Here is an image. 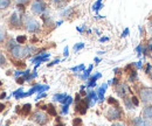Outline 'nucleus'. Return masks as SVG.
I'll return each instance as SVG.
<instances>
[{
  "label": "nucleus",
  "mask_w": 152,
  "mask_h": 126,
  "mask_svg": "<svg viewBox=\"0 0 152 126\" xmlns=\"http://www.w3.org/2000/svg\"><path fill=\"white\" fill-rule=\"evenodd\" d=\"M134 88H136V92H137V97L144 105L152 104V88L145 87L142 83H137L134 85Z\"/></svg>",
  "instance_id": "f257e3e1"
},
{
  "label": "nucleus",
  "mask_w": 152,
  "mask_h": 126,
  "mask_svg": "<svg viewBox=\"0 0 152 126\" xmlns=\"http://www.w3.org/2000/svg\"><path fill=\"white\" fill-rule=\"evenodd\" d=\"M37 52V48L33 46H21V44H17L14 48L11 49V54L15 58H26L27 56L31 54H34Z\"/></svg>",
  "instance_id": "f03ea898"
},
{
  "label": "nucleus",
  "mask_w": 152,
  "mask_h": 126,
  "mask_svg": "<svg viewBox=\"0 0 152 126\" xmlns=\"http://www.w3.org/2000/svg\"><path fill=\"white\" fill-rule=\"evenodd\" d=\"M105 117L110 122L122 120V119H124V112L119 105H114V106H110L109 110L105 112Z\"/></svg>",
  "instance_id": "7ed1b4c3"
},
{
  "label": "nucleus",
  "mask_w": 152,
  "mask_h": 126,
  "mask_svg": "<svg viewBox=\"0 0 152 126\" xmlns=\"http://www.w3.org/2000/svg\"><path fill=\"white\" fill-rule=\"evenodd\" d=\"M31 119H33L38 125L45 126L47 125L48 122H49V114L46 113V112H43V111H37V112L33 113V116H32Z\"/></svg>",
  "instance_id": "20e7f679"
},
{
  "label": "nucleus",
  "mask_w": 152,
  "mask_h": 126,
  "mask_svg": "<svg viewBox=\"0 0 152 126\" xmlns=\"http://www.w3.org/2000/svg\"><path fill=\"white\" fill-rule=\"evenodd\" d=\"M31 9H32L33 14H35V15H42L47 11V5H46V2L43 0H34L32 2Z\"/></svg>",
  "instance_id": "39448f33"
},
{
  "label": "nucleus",
  "mask_w": 152,
  "mask_h": 126,
  "mask_svg": "<svg viewBox=\"0 0 152 126\" xmlns=\"http://www.w3.org/2000/svg\"><path fill=\"white\" fill-rule=\"evenodd\" d=\"M90 106V101L86 96L84 98H81L78 102H75V111L80 114H86L88 109Z\"/></svg>",
  "instance_id": "423d86ee"
},
{
  "label": "nucleus",
  "mask_w": 152,
  "mask_h": 126,
  "mask_svg": "<svg viewBox=\"0 0 152 126\" xmlns=\"http://www.w3.org/2000/svg\"><path fill=\"white\" fill-rule=\"evenodd\" d=\"M124 71L126 72L128 75V81L130 83H134L136 81H138V69L136 68V64L131 63V64H128L125 68H124Z\"/></svg>",
  "instance_id": "0eeeda50"
},
{
  "label": "nucleus",
  "mask_w": 152,
  "mask_h": 126,
  "mask_svg": "<svg viewBox=\"0 0 152 126\" xmlns=\"http://www.w3.org/2000/svg\"><path fill=\"white\" fill-rule=\"evenodd\" d=\"M26 28L29 33H39L41 31V25L35 19L27 18L26 19Z\"/></svg>",
  "instance_id": "6e6552de"
},
{
  "label": "nucleus",
  "mask_w": 152,
  "mask_h": 126,
  "mask_svg": "<svg viewBox=\"0 0 152 126\" xmlns=\"http://www.w3.org/2000/svg\"><path fill=\"white\" fill-rule=\"evenodd\" d=\"M115 91H116V93H117L121 98H124V97L129 96V92H131V89H130L125 83H118V84L115 87Z\"/></svg>",
  "instance_id": "1a4fd4ad"
},
{
  "label": "nucleus",
  "mask_w": 152,
  "mask_h": 126,
  "mask_svg": "<svg viewBox=\"0 0 152 126\" xmlns=\"http://www.w3.org/2000/svg\"><path fill=\"white\" fill-rule=\"evenodd\" d=\"M10 22H11L12 27H14V28H21V25H22V19H21V15H20L18 12L12 13L11 19H10Z\"/></svg>",
  "instance_id": "9d476101"
},
{
  "label": "nucleus",
  "mask_w": 152,
  "mask_h": 126,
  "mask_svg": "<svg viewBox=\"0 0 152 126\" xmlns=\"http://www.w3.org/2000/svg\"><path fill=\"white\" fill-rule=\"evenodd\" d=\"M131 126H151V123L143 117H134L131 120Z\"/></svg>",
  "instance_id": "9b49d317"
},
{
  "label": "nucleus",
  "mask_w": 152,
  "mask_h": 126,
  "mask_svg": "<svg viewBox=\"0 0 152 126\" xmlns=\"http://www.w3.org/2000/svg\"><path fill=\"white\" fill-rule=\"evenodd\" d=\"M142 117L146 120H152V104H145L142 110Z\"/></svg>",
  "instance_id": "f8f14e48"
},
{
  "label": "nucleus",
  "mask_w": 152,
  "mask_h": 126,
  "mask_svg": "<svg viewBox=\"0 0 152 126\" xmlns=\"http://www.w3.org/2000/svg\"><path fill=\"white\" fill-rule=\"evenodd\" d=\"M49 56H50V54L49 53H40V54H38L35 57H33L32 58V63H43V62H47L48 61V58H49Z\"/></svg>",
  "instance_id": "ddd939ff"
},
{
  "label": "nucleus",
  "mask_w": 152,
  "mask_h": 126,
  "mask_svg": "<svg viewBox=\"0 0 152 126\" xmlns=\"http://www.w3.org/2000/svg\"><path fill=\"white\" fill-rule=\"evenodd\" d=\"M101 77H102V74L101 72H97L95 75H93L91 77H89V82L87 84V88H94V87H96V81L98 78H101Z\"/></svg>",
  "instance_id": "4468645a"
},
{
  "label": "nucleus",
  "mask_w": 152,
  "mask_h": 126,
  "mask_svg": "<svg viewBox=\"0 0 152 126\" xmlns=\"http://www.w3.org/2000/svg\"><path fill=\"white\" fill-rule=\"evenodd\" d=\"M107 88H108V84H102L99 88H98V90H97V97H98V101L102 103L103 101H104V93H105V91H107Z\"/></svg>",
  "instance_id": "2eb2a0df"
},
{
  "label": "nucleus",
  "mask_w": 152,
  "mask_h": 126,
  "mask_svg": "<svg viewBox=\"0 0 152 126\" xmlns=\"http://www.w3.org/2000/svg\"><path fill=\"white\" fill-rule=\"evenodd\" d=\"M69 2H70V0H53V4L55 5V7H57V8H63Z\"/></svg>",
  "instance_id": "dca6fc26"
},
{
  "label": "nucleus",
  "mask_w": 152,
  "mask_h": 126,
  "mask_svg": "<svg viewBox=\"0 0 152 126\" xmlns=\"http://www.w3.org/2000/svg\"><path fill=\"white\" fill-rule=\"evenodd\" d=\"M123 102H124V105L128 110H134V105L132 104V101H131V97L126 96L123 98Z\"/></svg>",
  "instance_id": "f3484780"
},
{
  "label": "nucleus",
  "mask_w": 152,
  "mask_h": 126,
  "mask_svg": "<svg viewBox=\"0 0 152 126\" xmlns=\"http://www.w3.org/2000/svg\"><path fill=\"white\" fill-rule=\"evenodd\" d=\"M143 47H144L145 50H146V55L152 54V37L146 40V43H145V46H143Z\"/></svg>",
  "instance_id": "a211bd4d"
},
{
  "label": "nucleus",
  "mask_w": 152,
  "mask_h": 126,
  "mask_svg": "<svg viewBox=\"0 0 152 126\" xmlns=\"http://www.w3.org/2000/svg\"><path fill=\"white\" fill-rule=\"evenodd\" d=\"M46 111L48 112L49 116H53V117H56L57 116L56 109H55V106L53 104H47V110Z\"/></svg>",
  "instance_id": "6ab92c4d"
},
{
  "label": "nucleus",
  "mask_w": 152,
  "mask_h": 126,
  "mask_svg": "<svg viewBox=\"0 0 152 126\" xmlns=\"http://www.w3.org/2000/svg\"><path fill=\"white\" fill-rule=\"evenodd\" d=\"M31 110H32V105L31 104H25L22 105V110H21V116H28L31 113Z\"/></svg>",
  "instance_id": "aec40b11"
},
{
  "label": "nucleus",
  "mask_w": 152,
  "mask_h": 126,
  "mask_svg": "<svg viewBox=\"0 0 152 126\" xmlns=\"http://www.w3.org/2000/svg\"><path fill=\"white\" fill-rule=\"evenodd\" d=\"M93 68H94V66H93V64H90V66L88 67V69H86V70H84L83 75L81 76V78H82V79H87V78L90 76L91 71H93Z\"/></svg>",
  "instance_id": "412c9836"
},
{
  "label": "nucleus",
  "mask_w": 152,
  "mask_h": 126,
  "mask_svg": "<svg viewBox=\"0 0 152 126\" xmlns=\"http://www.w3.org/2000/svg\"><path fill=\"white\" fill-rule=\"evenodd\" d=\"M67 96H68L67 93H56V95H54V96H53V99H54L55 102H60V103H62V101H63Z\"/></svg>",
  "instance_id": "4be33fe9"
},
{
  "label": "nucleus",
  "mask_w": 152,
  "mask_h": 126,
  "mask_svg": "<svg viewBox=\"0 0 152 126\" xmlns=\"http://www.w3.org/2000/svg\"><path fill=\"white\" fill-rule=\"evenodd\" d=\"M103 7V4H102V0H97L95 4H94V6H93V9L95 11L96 13H98V11L101 9Z\"/></svg>",
  "instance_id": "5701e85b"
},
{
  "label": "nucleus",
  "mask_w": 152,
  "mask_h": 126,
  "mask_svg": "<svg viewBox=\"0 0 152 126\" xmlns=\"http://www.w3.org/2000/svg\"><path fill=\"white\" fill-rule=\"evenodd\" d=\"M11 5V0H0V9H5Z\"/></svg>",
  "instance_id": "b1692460"
},
{
  "label": "nucleus",
  "mask_w": 152,
  "mask_h": 126,
  "mask_svg": "<svg viewBox=\"0 0 152 126\" xmlns=\"http://www.w3.org/2000/svg\"><path fill=\"white\" fill-rule=\"evenodd\" d=\"M15 41L20 43V44H23V43H26V41H27V36L26 35H20L18 36L17 39H15Z\"/></svg>",
  "instance_id": "393cba45"
},
{
  "label": "nucleus",
  "mask_w": 152,
  "mask_h": 126,
  "mask_svg": "<svg viewBox=\"0 0 152 126\" xmlns=\"http://www.w3.org/2000/svg\"><path fill=\"white\" fill-rule=\"evenodd\" d=\"M6 63H7V61H6L5 55L0 52V68H4V67L6 66Z\"/></svg>",
  "instance_id": "a878e982"
},
{
  "label": "nucleus",
  "mask_w": 152,
  "mask_h": 126,
  "mask_svg": "<svg viewBox=\"0 0 152 126\" xmlns=\"http://www.w3.org/2000/svg\"><path fill=\"white\" fill-rule=\"evenodd\" d=\"M131 101H132V104L134 105V108H137V106L140 104V101H139V98H138L136 95H132V97H131Z\"/></svg>",
  "instance_id": "bb28decb"
},
{
  "label": "nucleus",
  "mask_w": 152,
  "mask_h": 126,
  "mask_svg": "<svg viewBox=\"0 0 152 126\" xmlns=\"http://www.w3.org/2000/svg\"><path fill=\"white\" fill-rule=\"evenodd\" d=\"M5 37H6V31L2 27H0V43L5 41Z\"/></svg>",
  "instance_id": "cd10ccee"
},
{
  "label": "nucleus",
  "mask_w": 152,
  "mask_h": 126,
  "mask_svg": "<svg viewBox=\"0 0 152 126\" xmlns=\"http://www.w3.org/2000/svg\"><path fill=\"white\" fill-rule=\"evenodd\" d=\"M107 101H108V103H109V104H110L111 106H114V105H119L118 101H117V99H115L114 97H109V98H108Z\"/></svg>",
  "instance_id": "c85d7f7f"
},
{
  "label": "nucleus",
  "mask_w": 152,
  "mask_h": 126,
  "mask_svg": "<svg viewBox=\"0 0 152 126\" xmlns=\"http://www.w3.org/2000/svg\"><path fill=\"white\" fill-rule=\"evenodd\" d=\"M70 70H72V71H77V70H80V71H84V70H86V66H84V64H80V66H77V67L72 68Z\"/></svg>",
  "instance_id": "c756f323"
},
{
  "label": "nucleus",
  "mask_w": 152,
  "mask_h": 126,
  "mask_svg": "<svg viewBox=\"0 0 152 126\" xmlns=\"http://www.w3.org/2000/svg\"><path fill=\"white\" fill-rule=\"evenodd\" d=\"M148 31L150 34H152V14L148 18Z\"/></svg>",
  "instance_id": "7c9ffc66"
},
{
  "label": "nucleus",
  "mask_w": 152,
  "mask_h": 126,
  "mask_svg": "<svg viewBox=\"0 0 152 126\" xmlns=\"http://www.w3.org/2000/svg\"><path fill=\"white\" fill-rule=\"evenodd\" d=\"M83 48H84V43L83 42H78V43H76L75 46H74V50L75 52H78V50H81Z\"/></svg>",
  "instance_id": "2f4dec72"
},
{
  "label": "nucleus",
  "mask_w": 152,
  "mask_h": 126,
  "mask_svg": "<svg viewBox=\"0 0 152 126\" xmlns=\"http://www.w3.org/2000/svg\"><path fill=\"white\" fill-rule=\"evenodd\" d=\"M17 43H18V42H17L15 40H13V39H12V40H10V42H8V46H7V48H8L10 50H11L12 48H14V47L17 46Z\"/></svg>",
  "instance_id": "473e14b6"
},
{
  "label": "nucleus",
  "mask_w": 152,
  "mask_h": 126,
  "mask_svg": "<svg viewBox=\"0 0 152 126\" xmlns=\"http://www.w3.org/2000/svg\"><path fill=\"white\" fill-rule=\"evenodd\" d=\"M136 52H137V55L140 56L143 54V44H138V47L136 48Z\"/></svg>",
  "instance_id": "72a5a7b5"
},
{
  "label": "nucleus",
  "mask_w": 152,
  "mask_h": 126,
  "mask_svg": "<svg viewBox=\"0 0 152 126\" xmlns=\"http://www.w3.org/2000/svg\"><path fill=\"white\" fill-rule=\"evenodd\" d=\"M82 124V119L81 118H75L74 120H73V126H78Z\"/></svg>",
  "instance_id": "f704fd0d"
},
{
  "label": "nucleus",
  "mask_w": 152,
  "mask_h": 126,
  "mask_svg": "<svg viewBox=\"0 0 152 126\" xmlns=\"http://www.w3.org/2000/svg\"><path fill=\"white\" fill-rule=\"evenodd\" d=\"M13 63H14L17 67H19V68H25V67H26V64H25L23 62H20V61H14Z\"/></svg>",
  "instance_id": "c9c22d12"
},
{
  "label": "nucleus",
  "mask_w": 152,
  "mask_h": 126,
  "mask_svg": "<svg viewBox=\"0 0 152 126\" xmlns=\"http://www.w3.org/2000/svg\"><path fill=\"white\" fill-rule=\"evenodd\" d=\"M60 62H62L61 60H58V58H56V60H54L53 62H50V63H48V67L50 68V67H53V66H55V64H58Z\"/></svg>",
  "instance_id": "e433bc0d"
},
{
  "label": "nucleus",
  "mask_w": 152,
  "mask_h": 126,
  "mask_svg": "<svg viewBox=\"0 0 152 126\" xmlns=\"http://www.w3.org/2000/svg\"><path fill=\"white\" fill-rule=\"evenodd\" d=\"M68 109H69V105H67V104L62 105V113L63 114H67L68 113Z\"/></svg>",
  "instance_id": "4c0bfd02"
},
{
  "label": "nucleus",
  "mask_w": 152,
  "mask_h": 126,
  "mask_svg": "<svg viewBox=\"0 0 152 126\" xmlns=\"http://www.w3.org/2000/svg\"><path fill=\"white\" fill-rule=\"evenodd\" d=\"M18 1V5H21V6H23V5H27L31 0H17Z\"/></svg>",
  "instance_id": "58836bf2"
},
{
  "label": "nucleus",
  "mask_w": 152,
  "mask_h": 126,
  "mask_svg": "<svg viewBox=\"0 0 152 126\" xmlns=\"http://www.w3.org/2000/svg\"><path fill=\"white\" fill-rule=\"evenodd\" d=\"M129 33H130V29H129V28H125V29L123 31V34H122V37H126V36L129 35Z\"/></svg>",
  "instance_id": "ea45409f"
},
{
  "label": "nucleus",
  "mask_w": 152,
  "mask_h": 126,
  "mask_svg": "<svg viewBox=\"0 0 152 126\" xmlns=\"http://www.w3.org/2000/svg\"><path fill=\"white\" fill-rule=\"evenodd\" d=\"M22 91H23V89H22V88H19L18 90H15L14 92H12V95H11V96H12V97H13V96L15 97V96H17L18 93H20V92H22Z\"/></svg>",
  "instance_id": "a19ab883"
},
{
  "label": "nucleus",
  "mask_w": 152,
  "mask_h": 126,
  "mask_svg": "<svg viewBox=\"0 0 152 126\" xmlns=\"http://www.w3.org/2000/svg\"><path fill=\"white\" fill-rule=\"evenodd\" d=\"M136 64V68L139 70V69H143V63H142V61H138L137 63H134Z\"/></svg>",
  "instance_id": "79ce46f5"
},
{
  "label": "nucleus",
  "mask_w": 152,
  "mask_h": 126,
  "mask_svg": "<svg viewBox=\"0 0 152 126\" xmlns=\"http://www.w3.org/2000/svg\"><path fill=\"white\" fill-rule=\"evenodd\" d=\"M46 96H47V95H46V92H41V93H39V96L37 97V99H35V101H40L41 98H45Z\"/></svg>",
  "instance_id": "37998d69"
},
{
  "label": "nucleus",
  "mask_w": 152,
  "mask_h": 126,
  "mask_svg": "<svg viewBox=\"0 0 152 126\" xmlns=\"http://www.w3.org/2000/svg\"><path fill=\"white\" fill-rule=\"evenodd\" d=\"M63 55H64V57H67V56L69 55V47H68V46H66V47H64V50H63Z\"/></svg>",
  "instance_id": "c03bdc74"
},
{
  "label": "nucleus",
  "mask_w": 152,
  "mask_h": 126,
  "mask_svg": "<svg viewBox=\"0 0 152 126\" xmlns=\"http://www.w3.org/2000/svg\"><path fill=\"white\" fill-rule=\"evenodd\" d=\"M17 79V83L18 84H23L25 83V79H23V77L21 76V77H18V78H15Z\"/></svg>",
  "instance_id": "a18cd8bd"
},
{
  "label": "nucleus",
  "mask_w": 152,
  "mask_h": 126,
  "mask_svg": "<svg viewBox=\"0 0 152 126\" xmlns=\"http://www.w3.org/2000/svg\"><path fill=\"white\" fill-rule=\"evenodd\" d=\"M146 76H148V78H149V79H150V81L152 82V68H151V70H150V71L146 74Z\"/></svg>",
  "instance_id": "49530a36"
},
{
  "label": "nucleus",
  "mask_w": 152,
  "mask_h": 126,
  "mask_svg": "<svg viewBox=\"0 0 152 126\" xmlns=\"http://www.w3.org/2000/svg\"><path fill=\"white\" fill-rule=\"evenodd\" d=\"M105 41H109V37L104 36V37H101V39H99V42H105Z\"/></svg>",
  "instance_id": "de8ad7c7"
},
{
  "label": "nucleus",
  "mask_w": 152,
  "mask_h": 126,
  "mask_svg": "<svg viewBox=\"0 0 152 126\" xmlns=\"http://www.w3.org/2000/svg\"><path fill=\"white\" fill-rule=\"evenodd\" d=\"M121 71H122V70H121L119 68H115V69H114V72L116 74V75H118V74L121 75Z\"/></svg>",
  "instance_id": "09e8293b"
},
{
  "label": "nucleus",
  "mask_w": 152,
  "mask_h": 126,
  "mask_svg": "<svg viewBox=\"0 0 152 126\" xmlns=\"http://www.w3.org/2000/svg\"><path fill=\"white\" fill-rule=\"evenodd\" d=\"M111 126H125V125H124L123 123H114Z\"/></svg>",
  "instance_id": "8fccbe9b"
},
{
  "label": "nucleus",
  "mask_w": 152,
  "mask_h": 126,
  "mask_svg": "<svg viewBox=\"0 0 152 126\" xmlns=\"http://www.w3.org/2000/svg\"><path fill=\"white\" fill-rule=\"evenodd\" d=\"M5 98H6V92H2L0 95V99H5Z\"/></svg>",
  "instance_id": "3c124183"
},
{
  "label": "nucleus",
  "mask_w": 152,
  "mask_h": 126,
  "mask_svg": "<svg viewBox=\"0 0 152 126\" xmlns=\"http://www.w3.org/2000/svg\"><path fill=\"white\" fill-rule=\"evenodd\" d=\"M4 109H5V104L4 103H0V112H2Z\"/></svg>",
  "instance_id": "603ef678"
},
{
  "label": "nucleus",
  "mask_w": 152,
  "mask_h": 126,
  "mask_svg": "<svg viewBox=\"0 0 152 126\" xmlns=\"http://www.w3.org/2000/svg\"><path fill=\"white\" fill-rule=\"evenodd\" d=\"M76 29H77V32H80V33H82V32L84 31V27H82V28H81V27H77Z\"/></svg>",
  "instance_id": "864d4df0"
},
{
  "label": "nucleus",
  "mask_w": 152,
  "mask_h": 126,
  "mask_svg": "<svg viewBox=\"0 0 152 126\" xmlns=\"http://www.w3.org/2000/svg\"><path fill=\"white\" fill-rule=\"evenodd\" d=\"M94 61L96 62V64H98V63L101 62V58H99V57H95V60H94Z\"/></svg>",
  "instance_id": "5fc2aeb1"
},
{
  "label": "nucleus",
  "mask_w": 152,
  "mask_h": 126,
  "mask_svg": "<svg viewBox=\"0 0 152 126\" xmlns=\"http://www.w3.org/2000/svg\"><path fill=\"white\" fill-rule=\"evenodd\" d=\"M55 126H66L63 123H58V120H57V123L55 124Z\"/></svg>",
  "instance_id": "6e6d98bb"
},
{
  "label": "nucleus",
  "mask_w": 152,
  "mask_h": 126,
  "mask_svg": "<svg viewBox=\"0 0 152 126\" xmlns=\"http://www.w3.org/2000/svg\"><path fill=\"white\" fill-rule=\"evenodd\" d=\"M62 22H63V21H58V22H56V26H60Z\"/></svg>",
  "instance_id": "4d7b16f0"
},
{
  "label": "nucleus",
  "mask_w": 152,
  "mask_h": 126,
  "mask_svg": "<svg viewBox=\"0 0 152 126\" xmlns=\"http://www.w3.org/2000/svg\"><path fill=\"white\" fill-rule=\"evenodd\" d=\"M1 84H2V83H1V81H0V87H1Z\"/></svg>",
  "instance_id": "13d9d810"
},
{
  "label": "nucleus",
  "mask_w": 152,
  "mask_h": 126,
  "mask_svg": "<svg viewBox=\"0 0 152 126\" xmlns=\"http://www.w3.org/2000/svg\"><path fill=\"white\" fill-rule=\"evenodd\" d=\"M25 126H32V125H25Z\"/></svg>",
  "instance_id": "bf43d9fd"
}]
</instances>
